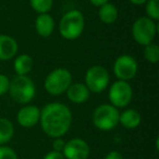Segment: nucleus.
I'll list each match as a JSON object with an SVG mask.
<instances>
[{
    "label": "nucleus",
    "instance_id": "2",
    "mask_svg": "<svg viewBox=\"0 0 159 159\" xmlns=\"http://www.w3.org/2000/svg\"><path fill=\"white\" fill-rule=\"evenodd\" d=\"M59 33L66 40H75L81 37L85 29L84 14L79 10H70L60 19Z\"/></svg>",
    "mask_w": 159,
    "mask_h": 159
},
{
    "label": "nucleus",
    "instance_id": "23",
    "mask_svg": "<svg viewBox=\"0 0 159 159\" xmlns=\"http://www.w3.org/2000/svg\"><path fill=\"white\" fill-rule=\"evenodd\" d=\"M10 79L6 74L0 73V97L9 92Z\"/></svg>",
    "mask_w": 159,
    "mask_h": 159
},
{
    "label": "nucleus",
    "instance_id": "26",
    "mask_svg": "<svg viewBox=\"0 0 159 159\" xmlns=\"http://www.w3.org/2000/svg\"><path fill=\"white\" fill-rule=\"evenodd\" d=\"M104 159H124L123 155L118 150H111L105 156Z\"/></svg>",
    "mask_w": 159,
    "mask_h": 159
},
{
    "label": "nucleus",
    "instance_id": "6",
    "mask_svg": "<svg viewBox=\"0 0 159 159\" xmlns=\"http://www.w3.org/2000/svg\"><path fill=\"white\" fill-rule=\"evenodd\" d=\"M157 35V24L147 16L136 19L132 25V36L139 45L146 46L154 42Z\"/></svg>",
    "mask_w": 159,
    "mask_h": 159
},
{
    "label": "nucleus",
    "instance_id": "9",
    "mask_svg": "<svg viewBox=\"0 0 159 159\" xmlns=\"http://www.w3.org/2000/svg\"><path fill=\"white\" fill-rule=\"evenodd\" d=\"M113 73L120 81H131L135 77L139 71V64L135 58L130 55H121L113 63Z\"/></svg>",
    "mask_w": 159,
    "mask_h": 159
},
{
    "label": "nucleus",
    "instance_id": "20",
    "mask_svg": "<svg viewBox=\"0 0 159 159\" xmlns=\"http://www.w3.org/2000/svg\"><path fill=\"white\" fill-rule=\"evenodd\" d=\"M144 58L149 63L156 64L159 61V46L155 43L144 46Z\"/></svg>",
    "mask_w": 159,
    "mask_h": 159
},
{
    "label": "nucleus",
    "instance_id": "17",
    "mask_svg": "<svg viewBox=\"0 0 159 159\" xmlns=\"http://www.w3.org/2000/svg\"><path fill=\"white\" fill-rule=\"evenodd\" d=\"M119 11L113 3L107 2L99 7L98 10V18L105 24H112L118 20Z\"/></svg>",
    "mask_w": 159,
    "mask_h": 159
},
{
    "label": "nucleus",
    "instance_id": "15",
    "mask_svg": "<svg viewBox=\"0 0 159 159\" xmlns=\"http://www.w3.org/2000/svg\"><path fill=\"white\" fill-rule=\"evenodd\" d=\"M142 122V116L139 110L133 108L125 109L124 111L120 112L119 115V123L121 124L123 128L129 129V130H133L139 126Z\"/></svg>",
    "mask_w": 159,
    "mask_h": 159
},
{
    "label": "nucleus",
    "instance_id": "10",
    "mask_svg": "<svg viewBox=\"0 0 159 159\" xmlns=\"http://www.w3.org/2000/svg\"><path fill=\"white\" fill-rule=\"evenodd\" d=\"M62 154L66 159H87L91 154V147L85 139L74 137L66 142Z\"/></svg>",
    "mask_w": 159,
    "mask_h": 159
},
{
    "label": "nucleus",
    "instance_id": "3",
    "mask_svg": "<svg viewBox=\"0 0 159 159\" xmlns=\"http://www.w3.org/2000/svg\"><path fill=\"white\" fill-rule=\"evenodd\" d=\"M9 93L16 102L29 105L36 95V87L31 77L27 75H16L10 80Z\"/></svg>",
    "mask_w": 159,
    "mask_h": 159
},
{
    "label": "nucleus",
    "instance_id": "5",
    "mask_svg": "<svg viewBox=\"0 0 159 159\" xmlns=\"http://www.w3.org/2000/svg\"><path fill=\"white\" fill-rule=\"evenodd\" d=\"M119 110L110 104H102L93 112V124L100 131H111L119 124Z\"/></svg>",
    "mask_w": 159,
    "mask_h": 159
},
{
    "label": "nucleus",
    "instance_id": "28",
    "mask_svg": "<svg viewBox=\"0 0 159 159\" xmlns=\"http://www.w3.org/2000/svg\"><path fill=\"white\" fill-rule=\"evenodd\" d=\"M132 5H135V6H142V5H145L147 2L148 0H129Z\"/></svg>",
    "mask_w": 159,
    "mask_h": 159
},
{
    "label": "nucleus",
    "instance_id": "7",
    "mask_svg": "<svg viewBox=\"0 0 159 159\" xmlns=\"http://www.w3.org/2000/svg\"><path fill=\"white\" fill-rule=\"evenodd\" d=\"M85 83L91 93H102L108 87L110 75L107 69L102 66H92L85 73Z\"/></svg>",
    "mask_w": 159,
    "mask_h": 159
},
{
    "label": "nucleus",
    "instance_id": "11",
    "mask_svg": "<svg viewBox=\"0 0 159 159\" xmlns=\"http://www.w3.org/2000/svg\"><path fill=\"white\" fill-rule=\"evenodd\" d=\"M40 109L34 105L23 106L16 115V121L22 128H33L37 123H39Z\"/></svg>",
    "mask_w": 159,
    "mask_h": 159
},
{
    "label": "nucleus",
    "instance_id": "22",
    "mask_svg": "<svg viewBox=\"0 0 159 159\" xmlns=\"http://www.w3.org/2000/svg\"><path fill=\"white\" fill-rule=\"evenodd\" d=\"M0 159H18V155L13 148L9 146H0Z\"/></svg>",
    "mask_w": 159,
    "mask_h": 159
},
{
    "label": "nucleus",
    "instance_id": "13",
    "mask_svg": "<svg viewBox=\"0 0 159 159\" xmlns=\"http://www.w3.org/2000/svg\"><path fill=\"white\" fill-rule=\"evenodd\" d=\"M66 97L73 104H84L89 99L91 92L84 83H72L66 89Z\"/></svg>",
    "mask_w": 159,
    "mask_h": 159
},
{
    "label": "nucleus",
    "instance_id": "1",
    "mask_svg": "<svg viewBox=\"0 0 159 159\" xmlns=\"http://www.w3.org/2000/svg\"><path fill=\"white\" fill-rule=\"evenodd\" d=\"M72 121V111L62 102H49L40 109L39 123L42 130L51 139L64 136L71 129Z\"/></svg>",
    "mask_w": 159,
    "mask_h": 159
},
{
    "label": "nucleus",
    "instance_id": "16",
    "mask_svg": "<svg viewBox=\"0 0 159 159\" xmlns=\"http://www.w3.org/2000/svg\"><path fill=\"white\" fill-rule=\"evenodd\" d=\"M34 66V60L26 53H21L13 62V69L16 75H29Z\"/></svg>",
    "mask_w": 159,
    "mask_h": 159
},
{
    "label": "nucleus",
    "instance_id": "8",
    "mask_svg": "<svg viewBox=\"0 0 159 159\" xmlns=\"http://www.w3.org/2000/svg\"><path fill=\"white\" fill-rule=\"evenodd\" d=\"M108 97L110 100V105L115 106L116 108H125L133 99L132 86L126 81L118 80L111 84L108 92Z\"/></svg>",
    "mask_w": 159,
    "mask_h": 159
},
{
    "label": "nucleus",
    "instance_id": "21",
    "mask_svg": "<svg viewBox=\"0 0 159 159\" xmlns=\"http://www.w3.org/2000/svg\"><path fill=\"white\" fill-rule=\"evenodd\" d=\"M145 10L147 18L152 19V21L159 20V0H148L145 3Z\"/></svg>",
    "mask_w": 159,
    "mask_h": 159
},
{
    "label": "nucleus",
    "instance_id": "14",
    "mask_svg": "<svg viewBox=\"0 0 159 159\" xmlns=\"http://www.w3.org/2000/svg\"><path fill=\"white\" fill-rule=\"evenodd\" d=\"M56 23L53 18L49 13H43L37 16L35 21V30L36 33L40 37L47 38L51 36V34L55 31Z\"/></svg>",
    "mask_w": 159,
    "mask_h": 159
},
{
    "label": "nucleus",
    "instance_id": "19",
    "mask_svg": "<svg viewBox=\"0 0 159 159\" xmlns=\"http://www.w3.org/2000/svg\"><path fill=\"white\" fill-rule=\"evenodd\" d=\"M31 7L36 13H49L53 7V0H30Z\"/></svg>",
    "mask_w": 159,
    "mask_h": 159
},
{
    "label": "nucleus",
    "instance_id": "18",
    "mask_svg": "<svg viewBox=\"0 0 159 159\" xmlns=\"http://www.w3.org/2000/svg\"><path fill=\"white\" fill-rule=\"evenodd\" d=\"M14 135V125L11 120L0 118V146L6 145L12 139Z\"/></svg>",
    "mask_w": 159,
    "mask_h": 159
},
{
    "label": "nucleus",
    "instance_id": "12",
    "mask_svg": "<svg viewBox=\"0 0 159 159\" xmlns=\"http://www.w3.org/2000/svg\"><path fill=\"white\" fill-rule=\"evenodd\" d=\"M19 51L18 42L12 36L0 34V60L9 61L16 56Z\"/></svg>",
    "mask_w": 159,
    "mask_h": 159
},
{
    "label": "nucleus",
    "instance_id": "25",
    "mask_svg": "<svg viewBox=\"0 0 159 159\" xmlns=\"http://www.w3.org/2000/svg\"><path fill=\"white\" fill-rule=\"evenodd\" d=\"M43 159H66L61 152H56V150H51V152H47L44 156Z\"/></svg>",
    "mask_w": 159,
    "mask_h": 159
},
{
    "label": "nucleus",
    "instance_id": "27",
    "mask_svg": "<svg viewBox=\"0 0 159 159\" xmlns=\"http://www.w3.org/2000/svg\"><path fill=\"white\" fill-rule=\"evenodd\" d=\"M89 2H91L93 6H96V7H100V6L104 5V3L109 2L110 0H89Z\"/></svg>",
    "mask_w": 159,
    "mask_h": 159
},
{
    "label": "nucleus",
    "instance_id": "24",
    "mask_svg": "<svg viewBox=\"0 0 159 159\" xmlns=\"http://www.w3.org/2000/svg\"><path fill=\"white\" fill-rule=\"evenodd\" d=\"M52 150H56V152H61L63 150L64 145H66V141L62 139V137H56L52 141Z\"/></svg>",
    "mask_w": 159,
    "mask_h": 159
},
{
    "label": "nucleus",
    "instance_id": "4",
    "mask_svg": "<svg viewBox=\"0 0 159 159\" xmlns=\"http://www.w3.org/2000/svg\"><path fill=\"white\" fill-rule=\"evenodd\" d=\"M72 84V74L66 68L53 69L45 79L44 87L48 94L59 96L66 93L69 86Z\"/></svg>",
    "mask_w": 159,
    "mask_h": 159
}]
</instances>
